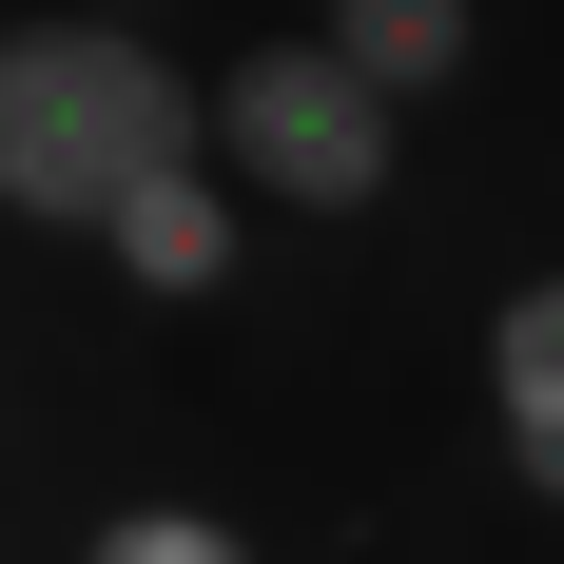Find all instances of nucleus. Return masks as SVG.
<instances>
[{
	"label": "nucleus",
	"instance_id": "nucleus-1",
	"mask_svg": "<svg viewBox=\"0 0 564 564\" xmlns=\"http://www.w3.org/2000/svg\"><path fill=\"white\" fill-rule=\"evenodd\" d=\"M195 156V58L156 20H98V0H40V20H0V215L20 234H78L137 195V175Z\"/></svg>",
	"mask_w": 564,
	"mask_h": 564
},
{
	"label": "nucleus",
	"instance_id": "nucleus-2",
	"mask_svg": "<svg viewBox=\"0 0 564 564\" xmlns=\"http://www.w3.org/2000/svg\"><path fill=\"white\" fill-rule=\"evenodd\" d=\"M195 156L253 195V215H390V175H409V117L350 78L312 20L292 40H234L195 58Z\"/></svg>",
	"mask_w": 564,
	"mask_h": 564
},
{
	"label": "nucleus",
	"instance_id": "nucleus-3",
	"mask_svg": "<svg viewBox=\"0 0 564 564\" xmlns=\"http://www.w3.org/2000/svg\"><path fill=\"white\" fill-rule=\"evenodd\" d=\"M98 273H117V292H156V312H215V292L253 273V195H234L215 156H175V175H137V195L98 215Z\"/></svg>",
	"mask_w": 564,
	"mask_h": 564
},
{
	"label": "nucleus",
	"instance_id": "nucleus-4",
	"mask_svg": "<svg viewBox=\"0 0 564 564\" xmlns=\"http://www.w3.org/2000/svg\"><path fill=\"white\" fill-rule=\"evenodd\" d=\"M312 40H332L390 117H429L467 58H487V0H312Z\"/></svg>",
	"mask_w": 564,
	"mask_h": 564
},
{
	"label": "nucleus",
	"instance_id": "nucleus-5",
	"mask_svg": "<svg viewBox=\"0 0 564 564\" xmlns=\"http://www.w3.org/2000/svg\"><path fill=\"white\" fill-rule=\"evenodd\" d=\"M487 429H564V273L487 292Z\"/></svg>",
	"mask_w": 564,
	"mask_h": 564
},
{
	"label": "nucleus",
	"instance_id": "nucleus-6",
	"mask_svg": "<svg viewBox=\"0 0 564 564\" xmlns=\"http://www.w3.org/2000/svg\"><path fill=\"white\" fill-rule=\"evenodd\" d=\"M78 564H253V525H234V507H195V487H137V507H98V525H78Z\"/></svg>",
	"mask_w": 564,
	"mask_h": 564
},
{
	"label": "nucleus",
	"instance_id": "nucleus-7",
	"mask_svg": "<svg viewBox=\"0 0 564 564\" xmlns=\"http://www.w3.org/2000/svg\"><path fill=\"white\" fill-rule=\"evenodd\" d=\"M507 487H525V507H564V429H507Z\"/></svg>",
	"mask_w": 564,
	"mask_h": 564
}]
</instances>
